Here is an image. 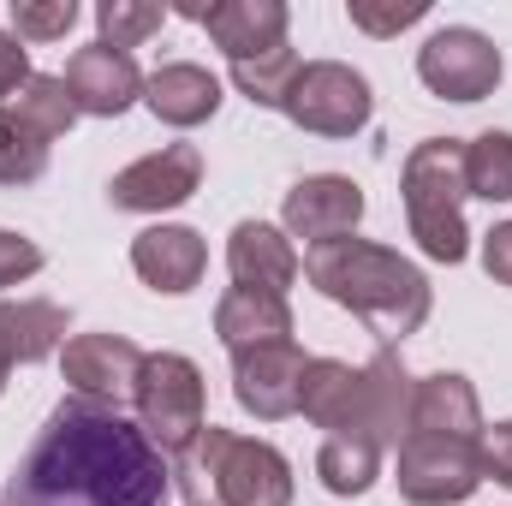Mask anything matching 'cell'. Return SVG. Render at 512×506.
<instances>
[{
	"mask_svg": "<svg viewBox=\"0 0 512 506\" xmlns=\"http://www.w3.org/2000/svg\"><path fill=\"white\" fill-rule=\"evenodd\" d=\"M0 506H173V465L137 417L72 393L36 429Z\"/></svg>",
	"mask_w": 512,
	"mask_h": 506,
	"instance_id": "obj_1",
	"label": "cell"
},
{
	"mask_svg": "<svg viewBox=\"0 0 512 506\" xmlns=\"http://www.w3.org/2000/svg\"><path fill=\"white\" fill-rule=\"evenodd\" d=\"M131 405H137V429L161 447L167 465L209 429V417H203V411H209V399H203V370H197L185 352H149Z\"/></svg>",
	"mask_w": 512,
	"mask_h": 506,
	"instance_id": "obj_5",
	"label": "cell"
},
{
	"mask_svg": "<svg viewBox=\"0 0 512 506\" xmlns=\"http://www.w3.org/2000/svg\"><path fill=\"white\" fill-rule=\"evenodd\" d=\"M197 185H203V155H197V143H161L155 155L131 161V167H120V173L108 179V197H114V209H126V215H161V209L191 203Z\"/></svg>",
	"mask_w": 512,
	"mask_h": 506,
	"instance_id": "obj_9",
	"label": "cell"
},
{
	"mask_svg": "<svg viewBox=\"0 0 512 506\" xmlns=\"http://www.w3.org/2000/svg\"><path fill=\"white\" fill-rule=\"evenodd\" d=\"M66 346V310L54 298H18L0 304V358L6 364H42Z\"/></svg>",
	"mask_w": 512,
	"mask_h": 506,
	"instance_id": "obj_22",
	"label": "cell"
},
{
	"mask_svg": "<svg viewBox=\"0 0 512 506\" xmlns=\"http://www.w3.org/2000/svg\"><path fill=\"white\" fill-rule=\"evenodd\" d=\"M42 173H48V137H36L12 108H0V185H36Z\"/></svg>",
	"mask_w": 512,
	"mask_h": 506,
	"instance_id": "obj_27",
	"label": "cell"
},
{
	"mask_svg": "<svg viewBox=\"0 0 512 506\" xmlns=\"http://www.w3.org/2000/svg\"><path fill=\"white\" fill-rule=\"evenodd\" d=\"M316 477L328 495H370V483L382 477V447L364 435H328L316 453Z\"/></svg>",
	"mask_w": 512,
	"mask_h": 506,
	"instance_id": "obj_23",
	"label": "cell"
},
{
	"mask_svg": "<svg viewBox=\"0 0 512 506\" xmlns=\"http://www.w3.org/2000/svg\"><path fill=\"white\" fill-rule=\"evenodd\" d=\"M417 78L441 102H483L501 84V48L471 24H447L417 48Z\"/></svg>",
	"mask_w": 512,
	"mask_h": 506,
	"instance_id": "obj_8",
	"label": "cell"
},
{
	"mask_svg": "<svg viewBox=\"0 0 512 506\" xmlns=\"http://www.w3.org/2000/svg\"><path fill=\"white\" fill-rule=\"evenodd\" d=\"M393 483L411 506H459L483 483V447L453 435H405Z\"/></svg>",
	"mask_w": 512,
	"mask_h": 506,
	"instance_id": "obj_7",
	"label": "cell"
},
{
	"mask_svg": "<svg viewBox=\"0 0 512 506\" xmlns=\"http://www.w3.org/2000/svg\"><path fill=\"white\" fill-rule=\"evenodd\" d=\"M167 24V6H155V0H102L96 6V42H108V48H137V42H149L155 30Z\"/></svg>",
	"mask_w": 512,
	"mask_h": 506,
	"instance_id": "obj_28",
	"label": "cell"
},
{
	"mask_svg": "<svg viewBox=\"0 0 512 506\" xmlns=\"http://www.w3.org/2000/svg\"><path fill=\"white\" fill-rule=\"evenodd\" d=\"M483 477H495V483H507L512 489V417L507 423H495V429H483Z\"/></svg>",
	"mask_w": 512,
	"mask_h": 506,
	"instance_id": "obj_32",
	"label": "cell"
},
{
	"mask_svg": "<svg viewBox=\"0 0 512 506\" xmlns=\"http://www.w3.org/2000/svg\"><path fill=\"white\" fill-rule=\"evenodd\" d=\"M280 114L298 131H316V137H352V131L370 126L376 96H370V78L352 72L346 60H310Z\"/></svg>",
	"mask_w": 512,
	"mask_h": 506,
	"instance_id": "obj_6",
	"label": "cell"
},
{
	"mask_svg": "<svg viewBox=\"0 0 512 506\" xmlns=\"http://www.w3.org/2000/svg\"><path fill=\"white\" fill-rule=\"evenodd\" d=\"M143 108L161 120V126H203V120H215V108H221V78L209 72V66H197V60H167V66H155L149 78H143Z\"/></svg>",
	"mask_w": 512,
	"mask_h": 506,
	"instance_id": "obj_15",
	"label": "cell"
},
{
	"mask_svg": "<svg viewBox=\"0 0 512 506\" xmlns=\"http://www.w3.org/2000/svg\"><path fill=\"white\" fill-rule=\"evenodd\" d=\"M298 411L328 435H364V370H352L340 358H310Z\"/></svg>",
	"mask_w": 512,
	"mask_h": 506,
	"instance_id": "obj_18",
	"label": "cell"
},
{
	"mask_svg": "<svg viewBox=\"0 0 512 506\" xmlns=\"http://www.w3.org/2000/svg\"><path fill=\"white\" fill-rule=\"evenodd\" d=\"M346 12H352V24H358V30H370V36H399V30H411V24L429 12V0H405V6H399V0H393V6H376V0H352Z\"/></svg>",
	"mask_w": 512,
	"mask_h": 506,
	"instance_id": "obj_30",
	"label": "cell"
},
{
	"mask_svg": "<svg viewBox=\"0 0 512 506\" xmlns=\"http://www.w3.org/2000/svg\"><path fill=\"white\" fill-rule=\"evenodd\" d=\"M399 191H405V221H411V239L423 245L429 262H465L471 251V233H465V143L459 137H423L411 155H405V173H399Z\"/></svg>",
	"mask_w": 512,
	"mask_h": 506,
	"instance_id": "obj_4",
	"label": "cell"
},
{
	"mask_svg": "<svg viewBox=\"0 0 512 506\" xmlns=\"http://www.w3.org/2000/svg\"><path fill=\"white\" fill-rule=\"evenodd\" d=\"M304 364H310V358H304L292 340L233 352V399L251 411L256 423H280V417H292V411H298Z\"/></svg>",
	"mask_w": 512,
	"mask_h": 506,
	"instance_id": "obj_12",
	"label": "cell"
},
{
	"mask_svg": "<svg viewBox=\"0 0 512 506\" xmlns=\"http://www.w3.org/2000/svg\"><path fill=\"white\" fill-rule=\"evenodd\" d=\"M203 489H215L221 506H292V465L274 441L209 423L173 459V495H185V506H203Z\"/></svg>",
	"mask_w": 512,
	"mask_h": 506,
	"instance_id": "obj_3",
	"label": "cell"
},
{
	"mask_svg": "<svg viewBox=\"0 0 512 506\" xmlns=\"http://www.w3.org/2000/svg\"><path fill=\"white\" fill-rule=\"evenodd\" d=\"M66 96L78 114L90 120H120L131 102H143V72L126 48H108V42H90L66 60Z\"/></svg>",
	"mask_w": 512,
	"mask_h": 506,
	"instance_id": "obj_13",
	"label": "cell"
},
{
	"mask_svg": "<svg viewBox=\"0 0 512 506\" xmlns=\"http://www.w3.org/2000/svg\"><path fill=\"white\" fill-rule=\"evenodd\" d=\"M24 126L36 131V137H66L72 120H78V108H72V96H66V78H54V72H30V84L6 102Z\"/></svg>",
	"mask_w": 512,
	"mask_h": 506,
	"instance_id": "obj_25",
	"label": "cell"
},
{
	"mask_svg": "<svg viewBox=\"0 0 512 506\" xmlns=\"http://www.w3.org/2000/svg\"><path fill=\"white\" fill-rule=\"evenodd\" d=\"M6 376H12V364H6V358H0V393H6Z\"/></svg>",
	"mask_w": 512,
	"mask_h": 506,
	"instance_id": "obj_35",
	"label": "cell"
},
{
	"mask_svg": "<svg viewBox=\"0 0 512 506\" xmlns=\"http://www.w3.org/2000/svg\"><path fill=\"white\" fill-rule=\"evenodd\" d=\"M411 393H417V376L399 364L393 346H382L364 364V441L399 447L411 435Z\"/></svg>",
	"mask_w": 512,
	"mask_h": 506,
	"instance_id": "obj_20",
	"label": "cell"
},
{
	"mask_svg": "<svg viewBox=\"0 0 512 506\" xmlns=\"http://www.w3.org/2000/svg\"><path fill=\"white\" fill-rule=\"evenodd\" d=\"M227 268H233V286L245 292H268V298H286V286L298 280V251L280 227L268 221H239L233 239H227Z\"/></svg>",
	"mask_w": 512,
	"mask_h": 506,
	"instance_id": "obj_16",
	"label": "cell"
},
{
	"mask_svg": "<svg viewBox=\"0 0 512 506\" xmlns=\"http://www.w3.org/2000/svg\"><path fill=\"white\" fill-rule=\"evenodd\" d=\"M286 18H292L286 0H215V6H203L197 24L209 30V42L227 60H256L286 42Z\"/></svg>",
	"mask_w": 512,
	"mask_h": 506,
	"instance_id": "obj_17",
	"label": "cell"
},
{
	"mask_svg": "<svg viewBox=\"0 0 512 506\" xmlns=\"http://www.w3.org/2000/svg\"><path fill=\"white\" fill-rule=\"evenodd\" d=\"M483 268L495 286H512V221H501L489 239H483Z\"/></svg>",
	"mask_w": 512,
	"mask_h": 506,
	"instance_id": "obj_34",
	"label": "cell"
},
{
	"mask_svg": "<svg viewBox=\"0 0 512 506\" xmlns=\"http://www.w3.org/2000/svg\"><path fill=\"white\" fill-rule=\"evenodd\" d=\"M304 280H310L322 298H334L340 310L364 316L370 334H382V340L417 334V328L429 322V304H435L423 268L405 262L399 251H387V245H370V239L316 245V251L304 256Z\"/></svg>",
	"mask_w": 512,
	"mask_h": 506,
	"instance_id": "obj_2",
	"label": "cell"
},
{
	"mask_svg": "<svg viewBox=\"0 0 512 506\" xmlns=\"http://www.w3.org/2000/svg\"><path fill=\"white\" fill-rule=\"evenodd\" d=\"M358 221H364V191H358L346 173H310V179H298V185L286 191V203H280V233H286V239H304L310 251L346 239Z\"/></svg>",
	"mask_w": 512,
	"mask_h": 506,
	"instance_id": "obj_10",
	"label": "cell"
},
{
	"mask_svg": "<svg viewBox=\"0 0 512 506\" xmlns=\"http://www.w3.org/2000/svg\"><path fill=\"white\" fill-rule=\"evenodd\" d=\"M36 268H42V251H36L24 233H6V227H0V292L18 286V280H30Z\"/></svg>",
	"mask_w": 512,
	"mask_h": 506,
	"instance_id": "obj_31",
	"label": "cell"
},
{
	"mask_svg": "<svg viewBox=\"0 0 512 506\" xmlns=\"http://www.w3.org/2000/svg\"><path fill=\"white\" fill-rule=\"evenodd\" d=\"M465 191L483 203H512V131H483L465 143Z\"/></svg>",
	"mask_w": 512,
	"mask_h": 506,
	"instance_id": "obj_26",
	"label": "cell"
},
{
	"mask_svg": "<svg viewBox=\"0 0 512 506\" xmlns=\"http://www.w3.org/2000/svg\"><path fill=\"white\" fill-rule=\"evenodd\" d=\"M72 24H78V0H12L18 42H60Z\"/></svg>",
	"mask_w": 512,
	"mask_h": 506,
	"instance_id": "obj_29",
	"label": "cell"
},
{
	"mask_svg": "<svg viewBox=\"0 0 512 506\" xmlns=\"http://www.w3.org/2000/svg\"><path fill=\"white\" fill-rule=\"evenodd\" d=\"M143 358L149 352H137L126 334H78V340H66L60 370H66V387L78 399H96V405H114L120 411L131 393H137Z\"/></svg>",
	"mask_w": 512,
	"mask_h": 506,
	"instance_id": "obj_11",
	"label": "cell"
},
{
	"mask_svg": "<svg viewBox=\"0 0 512 506\" xmlns=\"http://www.w3.org/2000/svg\"><path fill=\"white\" fill-rule=\"evenodd\" d=\"M215 334H221L227 352L280 346V340H292V310H286V298L233 286V292H221V304H215Z\"/></svg>",
	"mask_w": 512,
	"mask_h": 506,
	"instance_id": "obj_21",
	"label": "cell"
},
{
	"mask_svg": "<svg viewBox=\"0 0 512 506\" xmlns=\"http://www.w3.org/2000/svg\"><path fill=\"white\" fill-rule=\"evenodd\" d=\"M24 84H30V54H24V42H18V36H6V30H0V108H6Z\"/></svg>",
	"mask_w": 512,
	"mask_h": 506,
	"instance_id": "obj_33",
	"label": "cell"
},
{
	"mask_svg": "<svg viewBox=\"0 0 512 506\" xmlns=\"http://www.w3.org/2000/svg\"><path fill=\"white\" fill-rule=\"evenodd\" d=\"M131 268H137L143 286L179 298V292H191V286L203 280V268H209V245H203V233H191V227H167V221H161V227H143V233L131 239Z\"/></svg>",
	"mask_w": 512,
	"mask_h": 506,
	"instance_id": "obj_14",
	"label": "cell"
},
{
	"mask_svg": "<svg viewBox=\"0 0 512 506\" xmlns=\"http://www.w3.org/2000/svg\"><path fill=\"white\" fill-rule=\"evenodd\" d=\"M298 72H304V60H298L286 42L268 48V54H256V60H233V84H239V96L256 102V108H286Z\"/></svg>",
	"mask_w": 512,
	"mask_h": 506,
	"instance_id": "obj_24",
	"label": "cell"
},
{
	"mask_svg": "<svg viewBox=\"0 0 512 506\" xmlns=\"http://www.w3.org/2000/svg\"><path fill=\"white\" fill-rule=\"evenodd\" d=\"M411 435H453V441H483V405L477 387L459 370H435L411 393Z\"/></svg>",
	"mask_w": 512,
	"mask_h": 506,
	"instance_id": "obj_19",
	"label": "cell"
}]
</instances>
